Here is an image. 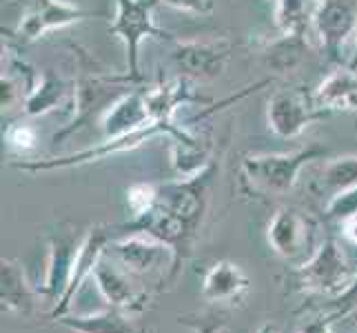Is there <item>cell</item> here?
<instances>
[{
	"instance_id": "6da1fadb",
	"label": "cell",
	"mask_w": 357,
	"mask_h": 333,
	"mask_svg": "<svg viewBox=\"0 0 357 333\" xmlns=\"http://www.w3.org/2000/svg\"><path fill=\"white\" fill-rule=\"evenodd\" d=\"M73 54L78 56L80 73L73 80V96H71V116L69 122L54 135V142H63L69 135L80 131L82 127L91 125L98 118L102 120L107 109L112 107L122 94H127L133 87V80L125 71L122 76L116 73H105L96 67L93 56L82 47H73Z\"/></svg>"
},
{
	"instance_id": "7a4b0ae2",
	"label": "cell",
	"mask_w": 357,
	"mask_h": 333,
	"mask_svg": "<svg viewBox=\"0 0 357 333\" xmlns=\"http://www.w3.org/2000/svg\"><path fill=\"white\" fill-rule=\"evenodd\" d=\"M324 156V147H304L289 154L246 156L242 160V184L246 191L260 198H280L293 191L306 165Z\"/></svg>"
},
{
	"instance_id": "3957f363",
	"label": "cell",
	"mask_w": 357,
	"mask_h": 333,
	"mask_svg": "<svg viewBox=\"0 0 357 333\" xmlns=\"http://www.w3.org/2000/svg\"><path fill=\"white\" fill-rule=\"evenodd\" d=\"M160 0H116V14L109 24L112 36L125 45L127 73L129 78L140 84L144 80L140 71V47L146 38L174 40L169 31L160 29L153 18V9Z\"/></svg>"
},
{
	"instance_id": "277c9868",
	"label": "cell",
	"mask_w": 357,
	"mask_h": 333,
	"mask_svg": "<svg viewBox=\"0 0 357 333\" xmlns=\"http://www.w3.org/2000/svg\"><path fill=\"white\" fill-rule=\"evenodd\" d=\"M178 122L174 127L160 125V122H153V125L138 129L127 135H118V138H105L102 142H98L96 147H87V149H80L76 154L69 156H56V158H43V160H20V163H11V167L18 171H29V174H40V171H58V169H71V167H82V165H91V163H100V160L114 158L120 154H129L140 149L144 142H149L155 135H171L178 133Z\"/></svg>"
},
{
	"instance_id": "5b68a950",
	"label": "cell",
	"mask_w": 357,
	"mask_h": 333,
	"mask_svg": "<svg viewBox=\"0 0 357 333\" xmlns=\"http://www.w3.org/2000/svg\"><path fill=\"white\" fill-rule=\"evenodd\" d=\"M355 274L357 271H353L340 244L333 238H324L309 260L293 269L291 282L293 289L298 291L326 293L331 298H335L351 285Z\"/></svg>"
},
{
	"instance_id": "8992f818",
	"label": "cell",
	"mask_w": 357,
	"mask_h": 333,
	"mask_svg": "<svg viewBox=\"0 0 357 333\" xmlns=\"http://www.w3.org/2000/svg\"><path fill=\"white\" fill-rule=\"evenodd\" d=\"M317 222L298 209H278L266 227V242L280 258L289 262H306L315 253ZM295 265V267H298Z\"/></svg>"
},
{
	"instance_id": "52a82bcc",
	"label": "cell",
	"mask_w": 357,
	"mask_h": 333,
	"mask_svg": "<svg viewBox=\"0 0 357 333\" xmlns=\"http://www.w3.org/2000/svg\"><path fill=\"white\" fill-rule=\"evenodd\" d=\"M107 256H112L131 276H146L151 271H162L165 265L174 267L178 274L182 267L171 246L144 231H127V236L112 238L107 244Z\"/></svg>"
},
{
	"instance_id": "ba28073f",
	"label": "cell",
	"mask_w": 357,
	"mask_h": 333,
	"mask_svg": "<svg viewBox=\"0 0 357 333\" xmlns=\"http://www.w3.org/2000/svg\"><path fill=\"white\" fill-rule=\"evenodd\" d=\"M326 116L315 101L313 94H306L304 89H280L268 98L266 103V122L268 129L278 138L293 140L311 125L313 120Z\"/></svg>"
},
{
	"instance_id": "9c48e42d",
	"label": "cell",
	"mask_w": 357,
	"mask_h": 333,
	"mask_svg": "<svg viewBox=\"0 0 357 333\" xmlns=\"http://www.w3.org/2000/svg\"><path fill=\"white\" fill-rule=\"evenodd\" d=\"M215 167L208 165L193 176H180L174 182H167L160 187V202L167 205L171 212H176L191 231L195 233L208 209V193H211V180Z\"/></svg>"
},
{
	"instance_id": "30bf717a",
	"label": "cell",
	"mask_w": 357,
	"mask_h": 333,
	"mask_svg": "<svg viewBox=\"0 0 357 333\" xmlns=\"http://www.w3.org/2000/svg\"><path fill=\"white\" fill-rule=\"evenodd\" d=\"M107 11L82 9L67 0H36L33 7L20 18L16 36L22 43H33L43 38L45 34L65 29L69 24L82 22L87 18H105Z\"/></svg>"
},
{
	"instance_id": "8fae6325",
	"label": "cell",
	"mask_w": 357,
	"mask_h": 333,
	"mask_svg": "<svg viewBox=\"0 0 357 333\" xmlns=\"http://www.w3.org/2000/svg\"><path fill=\"white\" fill-rule=\"evenodd\" d=\"M313 29L333 63L344 60V45L357 38V0H322Z\"/></svg>"
},
{
	"instance_id": "7c38bea8",
	"label": "cell",
	"mask_w": 357,
	"mask_h": 333,
	"mask_svg": "<svg viewBox=\"0 0 357 333\" xmlns=\"http://www.w3.org/2000/svg\"><path fill=\"white\" fill-rule=\"evenodd\" d=\"M84 233H76V229L58 225V231L49 236V256H47V274L43 282V295L58 304L60 298L69 289V282L73 276V265H76L78 251L82 246Z\"/></svg>"
},
{
	"instance_id": "4fadbf2b",
	"label": "cell",
	"mask_w": 357,
	"mask_h": 333,
	"mask_svg": "<svg viewBox=\"0 0 357 333\" xmlns=\"http://www.w3.org/2000/svg\"><path fill=\"white\" fill-rule=\"evenodd\" d=\"M231 49L229 40H187L176 43L171 60L184 78L213 80L227 69Z\"/></svg>"
},
{
	"instance_id": "5bb4252c",
	"label": "cell",
	"mask_w": 357,
	"mask_h": 333,
	"mask_svg": "<svg viewBox=\"0 0 357 333\" xmlns=\"http://www.w3.org/2000/svg\"><path fill=\"white\" fill-rule=\"evenodd\" d=\"M112 231L107 227L98 225V227H91L89 231H84V240H82V246L78 251V258H76V265H73V276H71V282H69V289L65 291V295L60 298L58 304H54L52 309V318H60V316H67L71 311V304L76 300V295L80 293V289L84 287V282L93 278V271L100 262V258L105 256L107 251V244L112 240Z\"/></svg>"
},
{
	"instance_id": "9a60e30c",
	"label": "cell",
	"mask_w": 357,
	"mask_h": 333,
	"mask_svg": "<svg viewBox=\"0 0 357 333\" xmlns=\"http://www.w3.org/2000/svg\"><path fill=\"white\" fill-rule=\"evenodd\" d=\"M93 282L105 302L109 306H116V309L140 311L146 302V295L133 287L129 271L122 269L112 256H107V251L93 271Z\"/></svg>"
},
{
	"instance_id": "2e32d148",
	"label": "cell",
	"mask_w": 357,
	"mask_h": 333,
	"mask_svg": "<svg viewBox=\"0 0 357 333\" xmlns=\"http://www.w3.org/2000/svg\"><path fill=\"white\" fill-rule=\"evenodd\" d=\"M149 125H153V120L146 107L144 89H129L122 94L100 120L105 138H118V135H127Z\"/></svg>"
},
{
	"instance_id": "e0dca14e",
	"label": "cell",
	"mask_w": 357,
	"mask_h": 333,
	"mask_svg": "<svg viewBox=\"0 0 357 333\" xmlns=\"http://www.w3.org/2000/svg\"><path fill=\"white\" fill-rule=\"evenodd\" d=\"M144 98H146V107H149L151 120L167 127L176 125V114L182 107H187L191 103H206L204 98L193 94L191 84L184 76L160 80L155 87L144 89Z\"/></svg>"
},
{
	"instance_id": "ac0fdd59",
	"label": "cell",
	"mask_w": 357,
	"mask_h": 333,
	"mask_svg": "<svg viewBox=\"0 0 357 333\" xmlns=\"http://www.w3.org/2000/svg\"><path fill=\"white\" fill-rule=\"evenodd\" d=\"M0 302L3 311L27 318L36 309V291L29 285L24 267L14 258L0 260Z\"/></svg>"
},
{
	"instance_id": "d6986e66",
	"label": "cell",
	"mask_w": 357,
	"mask_h": 333,
	"mask_svg": "<svg viewBox=\"0 0 357 333\" xmlns=\"http://www.w3.org/2000/svg\"><path fill=\"white\" fill-rule=\"evenodd\" d=\"M251 280L242 267L229 260H220L206 271L202 282V298L211 304L218 302H238L249 293Z\"/></svg>"
},
{
	"instance_id": "ffe728a7",
	"label": "cell",
	"mask_w": 357,
	"mask_h": 333,
	"mask_svg": "<svg viewBox=\"0 0 357 333\" xmlns=\"http://www.w3.org/2000/svg\"><path fill=\"white\" fill-rule=\"evenodd\" d=\"M71 96H73V84L65 82L52 71H43L36 78V82H31L27 96H24L22 114L29 118L47 116L58 107L71 105Z\"/></svg>"
},
{
	"instance_id": "44dd1931",
	"label": "cell",
	"mask_w": 357,
	"mask_h": 333,
	"mask_svg": "<svg viewBox=\"0 0 357 333\" xmlns=\"http://www.w3.org/2000/svg\"><path fill=\"white\" fill-rule=\"evenodd\" d=\"M313 101L322 111H357V71L340 67L317 84Z\"/></svg>"
},
{
	"instance_id": "7402d4cb",
	"label": "cell",
	"mask_w": 357,
	"mask_h": 333,
	"mask_svg": "<svg viewBox=\"0 0 357 333\" xmlns=\"http://www.w3.org/2000/svg\"><path fill=\"white\" fill-rule=\"evenodd\" d=\"M56 323L73 333H138L127 311L116 309V306H107L102 311L84 313V316L67 313L56 318Z\"/></svg>"
},
{
	"instance_id": "603a6c76",
	"label": "cell",
	"mask_w": 357,
	"mask_h": 333,
	"mask_svg": "<svg viewBox=\"0 0 357 333\" xmlns=\"http://www.w3.org/2000/svg\"><path fill=\"white\" fill-rule=\"evenodd\" d=\"M322 0H278L275 3V27L282 36H300L313 27V20Z\"/></svg>"
},
{
	"instance_id": "cb8c5ba5",
	"label": "cell",
	"mask_w": 357,
	"mask_h": 333,
	"mask_svg": "<svg viewBox=\"0 0 357 333\" xmlns=\"http://www.w3.org/2000/svg\"><path fill=\"white\" fill-rule=\"evenodd\" d=\"M317 184L319 191L328 193L331 198L340 191L357 187V156H344L326 163L324 169L319 171Z\"/></svg>"
},
{
	"instance_id": "d4e9b609",
	"label": "cell",
	"mask_w": 357,
	"mask_h": 333,
	"mask_svg": "<svg viewBox=\"0 0 357 333\" xmlns=\"http://www.w3.org/2000/svg\"><path fill=\"white\" fill-rule=\"evenodd\" d=\"M158 200H160V189L151 182H133L127 189V207L133 220L149 214L158 205Z\"/></svg>"
},
{
	"instance_id": "484cf974",
	"label": "cell",
	"mask_w": 357,
	"mask_h": 333,
	"mask_svg": "<svg viewBox=\"0 0 357 333\" xmlns=\"http://www.w3.org/2000/svg\"><path fill=\"white\" fill-rule=\"evenodd\" d=\"M353 216H357V187H351L347 191L335 193L326 205V218L328 220L344 222Z\"/></svg>"
},
{
	"instance_id": "4316f807",
	"label": "cell",
	"mask_w": 357,
	"mask_h": 333,
	"mask_svg": "<svg viewBox=\"0 0 357 333\" xmlns=\"http://www.w3.org/2000/svg\"><path fill=\"white\" fill-rule=\"evenodd\" d=\"M5 140L16 151H31L38 145V131L29 122H16L5 129Z\"/></svg>"
},
{
	"instance_id": "83f0119b",
	"label": "cell",
	"mask_w": 357,
	"mask_h": 333,
	"mask_svg": "<svg viewBox=\"0 0 357 333\" xmlns=\"http://www.w3.org/2000/svg\"><path fill=\"white\" fill-rule=\"evenodd\" d=\"M331 306H333L331 311H335L340 318H347L349 313H353L357 309V274L351 280V285L331 300Z\"/></svg>"
},
{
	"instance_id": "f1b7e54d",
	"label": "cell",
	"mask_w": 357,
	"mask_h": 333,
	"mask_svg": "<svg viewBox=\"0 0 357 333\" xmlns=\"http://www.w3.org/2000/svg\"><path fill=\"white\" fill-rule=\"evenodd\" d=\"M160 3L171 9L187 11V14H198V16H206L213 11V0H160Z\"/></svg>"
},
{
	"instance_id": "f546056e",
	"label": "cell",
	"mask_w": 357,
	"mask_h": 333,
	"mask_svg": "<svg viewBox=\"0 0 357 333\" xmlns=\"http://www.w3.org/2000/svg\"><path fill=\"white\" fill-rule=\"evenodd\" d=\"M18 101H20V84L9 73H3V78H0V107H3V111H7Z\"/></svg>"
},
{
	"instance_id": "4dcf8cb0",
	"label": "cell",
	"mask_w": 357,
	"mask_h": 333,
	"mask_svg": "<svg viewBox=\"0 0 357 333\" xmlns=\"http://www.w3.org/2000/svg\"><path fill=\"white\" fill-rule=\"evenodd\" d=\"M180 323H184L187 327H191L195 333H220L225 327L222 318L215 316H200V318H180Z\"/></svg>"
},
{
	"instance_id": "1f68e13d",
	"label": "cell",
	"mask_w": 357,
	"mask_h": 333,
	"mask_svg": "<svg viewBox=\"0 0 357 333\" xmlns=\"http://www.w3.org/2000/svg\"><path fill=\"white\" fill-rule=\"evenodd\" d=\"M337 320H342V318H340L335 311H328V313H324V316L309 320V323H306V325L300 329V333H331V329L335 327Z\"/></svg>"
},
{
	"instance_id": "d6a6232c",
	"label": "cell",
	"mask_w": 357,
	"mask_h": 333,
	"mask_svg": "<svg viewBox=\"0 0 357 333\" xmlns=\"http://www.w3.org/2000/svg\"><path fill=\"white\" fill-rule=\"evenodd\" d=\"M342 233H344V238L357 246V216L342 222Z\"/></svg>"
},
{
	"instance_id": "836d02e7",
	"label": "cell",
	"mask_w": 357,
	"mask_h": 333,
	"mask_svg": "<svg viewBox=\"0 0 357 333\" xmlns=\"http://www.w3.org/2000/svg\"><path fill=\"white\" fill-rule=\"evenodd\" d=\"M257 333H280V331H278V327L273 323H264L260 329H257Z\"/></svg>"
},
{
	"instance_id": "e575fe53",
	"label": "cell",
	"mask_w": 357,
	"mask_h": 333,
	"mask_svg": "<svg viewBox=\"0 0 357 333\" xmlns=\"http://www.w3.org/2000/svg\"><path fill=\"white\" fill-rule=\"evenodd\" d=\"M347 67H351V69L357 71V38H355V52H353V56H351V60H349V65H347Z\"/></svg>"
},
{
	"instance_id": "d590c367",
	"label": "cell",
	"mask_w": 357,
	"mask_h": 333,
	"mask_svg": "<svg viewBox=\"0 0 357 333\" xmlns=\"http://www.w3.org/2000/svg\"><path fill=\"white\" fill-rule=\"evenodd\" d=\"M268 3H273V5H275V3H278V0H268Z\"/></svg>"
}]
</instances>
